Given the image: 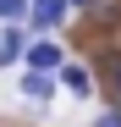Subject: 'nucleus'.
Masks as SVG:
<instances>
[{
  "label": "nucleus",
  "instance_id": "f03ea898",
  "mask_svg": "<svg viewBox=\"0 0 121 127\" xmlns=\"http://www.w3.org/2000/svg\"><path fill=\"white\" fill-rule=\"evenodd\" d=\"M60 83H66L77 99H83V94H94V72H88V66H77V61H72V66H60Z\"/></svg>",
  "mask_w": 121,
  "mask_h": 127
},
{
  "label": "nucleus",
  "instance_id": "20e7f679",
  "mask_svg": "<svg viewBox=\"0 0 121 127\" xmlns=\"http://www.w3.org/2000/svg\"><path fill=\"white\" fill-rule=\"evenodd\" d=\"M22 94H28V99H50V94H55V77L28 66V77H22Z\"/></svg>",
  "mask_w": 121,
  "mask_h": 127
},
{
  "label": "nucleus",
  "instance_id": "1a4fd4ad",
  "mask_svg": "<svg viewBox=\"0 0 121 127\" xmlns=\"http://www.w3.org/2000/svg\"><path fill=\"white\" fill-rule=\"evenodd\" d=\"M60 6H66V11H72V6H77V11H83V6H88V0H60Z\"/></svg>",
  "mask_w": 121,
  "mask_h": 127
},
{
  "label": "nucleus",
  "instance_id": "7ed1b4c3",
  "mask_svg": "<svg viewBox=\"0 0 121 127\" xmlns=\"http://www.w3.org/2000/svg\"><path fill=\"white\" fill-rule=\"evenodd\" d=\"M99 72H105V89H110V111H121V55H105Z\"/></svg>",
  "mask_w": 121,
  "mask_h": 127
},
{
  "label": "nucleus",
  "instance_id": "f257e3e1",
  "mask_svg": "<svg viewBox=\"0 0 121 127\" xmlns=\"http://www.w3.org/2000/svg\"><path fill=\"white\" fill-rule=\"evenodd\" d=\"M28 66H33V72H55V66H60V44H50V39L28 44Z\"/></svg>",
  "mask_w": 121,
  "mask_h": 127
},
{
  "label": "nucleus",
  "instance_id": "0eeeda50",
  "mask_svg": "<svg viewBox=\"0 0 121 127\" xmlns=\"http://www.w3.org/2000/svg\"><path fill=\"white\" fill-rule=\"evenodd\" d=\"M28 17V0H0V22H22Z\"/></svg>",
  "mask_w": 121,
  "mask_h": 127
},
{
  "label": "nucleus",
  "instance_id": "39448f33",
  "mask_svg": "<svg viewBox=\"0 0 121 127\" xmlns=\"http://www.w3.org/2000/svg\"><path fill=\"white\" fill-rule=\"evenodd\" d=\"M88 17H94V22L99 28H110V22H121V0H88V6H83Z\"/></svg>",
  "mask_w": 121,
  "mask_h": 127
},
{
  "label": "nucleus",
  "instance_id": "6e6552de",
  "mask_svg": "<svg viewBox=\"0 0 121 127\" xmlns=\"http://www.w3.org/2000/svg\"><path fill=\"white\" fill-rule=\"evenodd\" d=\"M94 127H121V111H105V116H99Z\"/></svg>",
  "mask_w": 121,
  "mask_h": 127
},
{
  "label": "nucleus",
  "instance_id": "423d86ee",
  "mask_svg": "<svg viewBox=\"0 0 121 127\" xmlns=\"http://www.w3.org/2000/svg\"><path fill=\"white\" fill-rule=\"evenodd\" d=\"M22 44H28V39H22V28H17V22H11L6 33H0V61H6V66H11V61H17V55H22Z\"/></svg>",
  "mask_w": 121,
  "mask_h": 127
}]
</instances>
